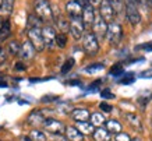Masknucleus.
Returning a JSON list of instances; mask_svg holds the SVG:
<instances>
[{"instance_id":"obj_32","label":"nucleus","mask_w":152,"mask_h":141,"mask_svg":"<svg viewBox=\"0 0 152 141\" xmlns=\"http://www.w3.org/2000/svg\"><path fill=\"white\" fill-rule=\"evenodd\" d=\"M99 108H101L102 112H106V113H110L112 110H113V108H112L109 104H106V102H102V104L99 105Z\"/></svg>"},{"instance_id":"obj_16","label":"nucleus","mask_w":152,"mask_h":141,"mask_svg":"<svg viewBox=\"0 0 152 141\" xmlns=\"http://www.w3.org/2000/svg\"><path fill=\"white\" fill-rule=\"evenodd\" d=\"M71 117L75 122H87L88 119H91V115H89V110L85 108H77L71 110Z\"/></svg>"},{"instance_id":"obj_36","label":"nucleus","mask_w":152,"mask_h":141,"mask_svg":"<svg viewBox=\"0 0 152 141\" xmlns=\"http://www.w3.org/2000/svg\"><path fill=\"white\" fill-rule=\"evenodd\" d=\"M6 57H7V53H6V50L3 49L1 46H0V64L3 63V62H4Z\"/></svg>"},{"instance_id":"obj_6","label":"nucleus","mask_w":152,"mask_h":141,"mask_svg":"<svg viewBox=\"0 0 152 141\" xmlns=\"http://www.w3.org/2000/svg\"><path fill=\"white\" fill-rule=\"evenodd\" d=\"M43 127L48 133L56 134V136H61L66 133V126L60 120H56V119H46L43 123Z\"/></svg>"},{"instance_id":"obj_13","label":"nucleus","mask_w":152,"mask_h":141,"mask_svg":"<svg viewBox=\"0 0 152 141\" xmlns=\"http://www.w3.org/2000/svg\"><path fill=\"white\" fill-rule=\"evenodd\" d=\"M83 7L75 1V0H71L66 4V13L70 15V18H75V17H81L83 15Z\"/></svg>"},{"instance_id":"obj_34","label":"nucleus","mask_w":152,"mask_h":141,"mask_svg":"<svg viewBox=\"0 0 152 141\" xmlns=\"http://www.w3.org/2000/svg\"><path fill=\"white\" fill-rule=\"evenodd\" d=\"M110 73L116 74V76H117V74H121L123 73V67H121L120 64H116V66H113V68L110 70Z\"/></svg>"},{"instance_id":"obj_15","label":"nucleus","mask_w":152,"mask_h":141,"mask_svg":"<svg viewBox=\"0 0 152 141\" xmlns=\"http://www.w3.org/2000/svg\"><path fill=\"white\" fill-rule=\"evenodd\" d=\"M64 134L69 141H84V134L74 126H67Z\"/></svg>"},{"instance_id":"obj_2","label":"nucleus","mask_w":152,"mask_h":141,"mask_svg":"<svg viewBox=\"0 0 152 141\" xmlns=\"http://www.w3.org/2000/svg\"><path fill=\"white\" fill-rule=\"evenodd\" d=\"M28 39L32 43V46L35 48L37 52H42L45 49V41H43V35H42L41 28H31L28 31Z\"/></svg>"},{"instance_id":"obj_22","label":"nucleus","mask_w":152,"mask_h":141,"mask_svg":"<svg viewBox=\"0 0 152 141\" xmlns=\"http://www.w3.org/2000/svg\"><path fill=\"white\" fill-rule=\"evenodd\" d=\"M14 9V0H0V13L10 14Z\"/></svg>"},{"instance_id":"obj_3","label":"nucleus","mask_w":152,"mask_h":141,"mask_svg":"<svg viewBox=\"0 0 152 141\" xmlns=\"http://www.w3.org/2000/svg\"><path fill=\"white\" fill-rule=\"evenodd\" d=\"M35 14L41 20H50L53 17V10H52L50 4L48 3L46 0H37L35 1Z\"/></svg>"},{"instance_id":"obj_7","label":"nucleus","mask_w":152,"mask_h":141,"mask_svg":"<svg viewBox=\"0 0 152 141\" xmlns=\"http://www.w3.org/2000/svg\"><path fill=\"white\" fill-rule=\"evenodd\" d=\"M126 17L133 25H137L141 21V15H140L138 7H137V3L134 1H127L126 3Z\"/></svg>"},{"instance_id":"obj_30","label":"nucleus","mask_w":152,"mask_h":141,"mask_svg":"<svg viewBox=\"0 0 152 141\" xmlns=\"http://www.w3.org/2000/svg\"><path fill=\"white\" fill-rule=\"evenodd\" d=\"M73 66H74V59H73V57H70V59H67V60H66V63L63 64V67H61V73H63V74L69 73L70 70L73 68Z\"/></svg>"},{"instance_id":"obj_10","label":"nucleus","mask_w":152,"mask_h":141,"mask_svg":"<svg viewBox=\"0 0 152 141\" xmlns=\"http://www.w3.org/2000/svg\"><path fill=\"white\" fill-rule=\"evenodd\" d=\"M42 35H43V41H45V46L49 49H53V46L56 45V37L57 34L52 27H45L42 28Z\"/></svg>"},{"instance_id":"obj_42","label":"nucleus","mask_w":152,"mask_h":141,"mask_svg":"<svg viewBox=\"0 0 152 141\" xmlns=\"http://www.w3.org/2000/svg\"><path fill=\"white\" fill-rule=\"evenodd\" d=\"M141 76H142V77H152V68H151V70H147V71H144Z\"/></svg>"},{"instance_id":"obj_25","label":"nucleus","mask_w":152,"mask_h":141,"mask_svg":"<svg viewBox=\"0 0 152 141\" xmlns=\"http://www.w3.org/2000/svg\"><path fill=\"white\" fill-rule=\"evenodd\" d=\"M109 4L113 7L116 14H120L121 11H126V6H124V1L123 0H107Z\"/></svg>"},{"instance_id":"obj_26","label":"nucleus","mask_w":152,"mask_h":141,"mask_svg":"<svg viewBox=\"0 0 152 141\" xmlns=\"http://www.w3.org/2000/svg\"><path fill=\"white\" fill-rule=\"evenodd\" d=\"M20 50H21V45H18L17 41H11L9 45H7V53H9L10 56L18 55Z\"/></svg>"},{"instance_id":"obj_18","label":"nucleus","mask_w":152,"mask_h":141,"mask_svg":"<svg viewBox=\"0 0 152 141\" xmlns=\"http://www.w3.org/2000/svg\"><path fill=\"white\" fill-rule=\"evenodd\" d=\"M105 124H106V129H107V131L112 133V134H119V133H121V124H120L119 120L110 119V120H107Z\"/></svg>"},{"instance_id":"obj_5","label":"nucleus","mask_w":152,"mask_h":141,"mask_svg":"<svg viewBox=\"0 0 152 141\" xmlns=\"http://www.w3.org/2000/svg\"><path fill=\"white\" fill-rule=\"evenodd\" d=\"M84 29H85V25L83 23V18L81 17H75V18H71L70 20V34L71 37L78 41L81 38H84Z\"/></svg>"},{"instance_id":"obj_38","label":"nucleus","mask_w":152,"mask_h":141,"mask_svg":"<svg viewBox=\"0 0 152 141\" xmlns=\"http://www.w3.org/2000/svg\"><path fill=\"white\" fill-rule=\"evenodd\" d=\"M75 1H77V3L83 7V9H85L87 6H89V0H75Z\"/></svg>"},{"instance_id":"obj_19","label":"nucleus","mask_w":152,"mask_h":141,"mask_svg":"<svg viewBox=\"0 0 152 141\" xmlns=\"http://www.w3.org/2000/svg\"><path fill=\"white\" fill-rule=\"evenodd\" d=\"M126 120L130 123V126L137 130H141L142 129V124H141V119L137 116L135 113H126Z\"/></svg>"},{"instance_id":"obj_11","label":"nucleus","mask_w":152,"mask_h":141,"mask_svg":"<svg viewBox=\"0 0 152 141\" xmlns=\"http://www.w3.org/2000/svg\"><path fill=\"white\" fill-rule=\"evenodd\" d=\"M81 18H83V23L85 27H92L94 23H95V10H94V6H87L85 9L83 10V15H81Z\"/></svg>"},{"instance_id":"obj_28","label":"nucleus","mask_w":152,"mask_h":141,"mask_svg":"<svg viewBox=\"0 0 152 141\" xmlns=\"http://www.w3.org/2000/svg\"><path fill=\"white\" fill-rule=\"evenodd\" d=\"M29 138L32 141H46V136L41 130H37V129H34L32 131L29 133Z\"/></svg>"},{"instance_id":"obj_24","label":"nucleus","mask_w":152,"mask_h":141,"mask_svg":"<svg viewBox=\"0 0 152 141\" xmlns=\"http://www.w3.org/2000/svg\"><path fill=\"white\" fill-rule=\"evenodd\" d=\"M11 35V27H10V21H4L3 27L0 29V42L6 41L7 38Z\"/></svg>"},{"instance_id":"obj_40","label":"nucleus","mask_w":152,"mask_h":141,"mask_svg":"<svg viewBox=\"0 0 152 141\" xmlns=\"http://www.w3.org/2000/svg\"><path fill=\"white\" fill-rule=\"evenodd\" d=\"M101 0H89V4L91 6H94V7H95V6H101Z\"/></svg>"},{"instance_id":"obj_47","label":"nucleus","mask_w":152,"mask_h":141,"mask_svg":"<svg viewBox=\"0 0 152 141\" xmlns=\"http://www.w3.org/2000/svg\"><path fill=\"white\" fill-rule=\"evenodd\" d=\"M149 3H151V6H152V0H149Z\"/></svg>"},{"instance_id":"obj_27","label":"nucleus","mask_w":152,"mask_h":141,"mask_svg":"<svg viewBox=\"0 0 152 141\" xmlns=\"http://www.w3.org/2000/svg\"><path fill=\"white\" fill-rule=\"evenodd\" d=\"M41 21L42 20L38 17L37 14H31V15H28V24L27 27L31 29V28H39L41 25Z\"/></svg>"},{"instance_id":"obj_4","label":"nucleus","mask_w":152,"mask_h":141,"mask_svg":"<svg viewBox=\"0 0 152 141\" xmlns=\"http://www.w3.org/2000/svg\"><path fill=\"white\" fill-rule=\"evenodd\" d=\"M106 38H107V41L110 42L112 45H117L121 41V38H123V28H121V25L119 23H115V21L109 24Z\"/></svg>"},{"instance_id":"obj_8","label":"nucleus","mask_w":152,"mask_h":141,"mask_svg":"<svg viewBox=\"0 0 152 141\" xmlns=\"http://www.w3.org/2000/svg\"><path fill=\"white\" fill-rule=\"evenodd\" d=\"M107 27H109V24L106 23L101 15L96 17V18H95V23H94V25H92L94 35L96 38H99V39H103V38L107 35Z\"/></svg>"},{"instance_id":"obj_14","label":"nucleus","mask_w":152,"mask_h":141,"mask_svg":"<svg viewBox=\"0 0 152 141\" xmlns=\"http://www.w3.org/2000/svg\"><path fill=\"white\" fill-rule=\"evenodd\" d=\"M45 116H43V113H42V110H32L31 113L28 115L27 117V123L28 124H31V126H35V127H38V126H41V124H43L45 123Z\"/></svg>"},{"instance_id":"obj_23","label":"nucleus","mask_w":152,"mask_h":141,"mask_svg":"<svg viewBox=\"0 0 152 141\" xmlns=\"http://www.w3.org/2000/svg\"><path fill=\"white\" fill-rule=\"evenodd\" d=\"M91 123H92L95 127H102V126L106 123L105 116H103L102 113H99V112L92 113V115H91Z\"/></svg>"},{"instance_id":"obj_21","label":"nucleus","mask_w":152,"mask_h":141,"mask_svg":"<svg viewBox=\"0 0 152 141\" xmlns=\"http://www.w3.org/2000/svg\"><path fill=\"white\" fill-rule=\"evenodd\" d=\"M77 129L83 133L84 136L85 134H94V131H95V126L92 123H88V122H78L77 123Z\"/></svg>"},{"instance_id":"obj_9","label":"nucleus","mask_w":152,"mask_h":141,"mask_svg":"<svg viewBox=\"0 0 152 141\" xmlns=\"http://www.w3.org/2000/svg\"><path fill=\"white\" fill-rule=\"evenodd\" d=\"M99 15H101L102 18L105 20L106 23H113V20H115V10H113V7H112L110 4H109V1L107 0H102L101 6H99Z\"/></svg>"},{"instance_id":"obj_44","label":"nucleus","mask_w":152,"mask_h":141,"mask_svg":"<svg viewBox=\"0 0 152 141\" xmlns=\"http://www.w3.org/2000/svg\"><path fill=\"white\" fill-rule=\"evenodd\" d=\"M131 141H142L141 138H138V137H135V138H131Z\"/></svg>"},{"instance_id":"obj_41","label":"nucleus","mask_w":152,"mask_h":141,"mask_svg":"<svg viewBox=\"0 0 152 141\" xmlns=\"http://www.w3.org/2000/svg\"><path fill=\"white\" fill-rule=\"evenodd\" d=\"M138 49H147V50H152V43H145L144 46H140Z\"/></svg>"},{"instance_id":"obj_45","label":"nucleus","mask_w":152,"mask_h":141,"mask_svg":"<svg viewBox=\"0 0 152 141\" xmlns=\"http://www.w3.org/2000/svg\"><path fill=\"white\" fill-rule=\"evenodd\" d=\"M3 23H4V21H3V20H1V17H0V29H1V27H3Z\"/></svg>"},{"instance_id":"obj_31","label":"nucleus","mask_w":152,"mask_h":141,"mask_svg":"<svg viewBox=\"0 0 152 141\" xmlns=\"http://www.w3.org/2000/svg\"><path fill=\"white\" fill-rule=\"evenodd\" d=\"M116 141H131L129 134H126V133H119V134H116L115 137Z\"/></svg>"},{"instance_id":"obj_33","label":"nucleus","mask_w":152,"mask_h":141,"mask_svg":"<svg viewBox=\"0 0 152 141\" xmlns=\"http://www.w3.org/2000/svg\"><path fill=\"white\" fill-rule=\"evenodd\" d=\"M101 95L103 96V98H106V99H113V98H115V94H112L109 90H103V91L101 92Z\"/></svg>"},{"instance_id":"obj_1","label":"nucleus","mask_w":152,"mask_h":141,"mask_svg":"<svg viewBox=\"0 0 152 141\" xmlns=\"http://www.w3.org/2000/svg\"><path fill=\"white\" fill-rule=\"evenodd\" d=\"M83 48L85 50V53L89 56H95L99 50V42L98 38L94 35V32H88L83 38Z\"/></svg>"},{"instance_id":"obj_20","label":"nucleus","mask_w":152,"mask_h":141,"mask_svg":"<svg viewBox=\"0 0 152 141\" xmlns=\"http://www.w3.org/2000/svg\"><path fill=\"white\" fill-rule=\"evenodd\" d=\"M55 20H56V24H57L59 29L63 32V34H64V32H67V31H70V23L64 18V17L59 15V13H57V14L55 13Z\"/></svg>"},{"instance_id":"obj_12","label":"nucleus","mask_w":152,"mask_h":141,"mask_svg":"<svg viewBox=\"0 0 152 141\" xmlns=\"http://www.w3.org/2000/svg\"><path fill=\"white\" fill-rule=\"evenodd\" d=\"M35 48L32 46V43L29 41H25L21 45V50H20V53H18V56L21 57V59H24V60H31L35 56Z\"/></svg>"},{"instance_id":"obj_29","label":"nucleus","mask_w":152,"mask_h":141,"mask_svg":"<svg viewBox=\"0 0 152 141\" xmlns=\"http://www.w3.org/2000/svg\"><path fill=\"white\" fill-rule=\"evenodd\" d=\"M66 45H67V35L63 34V32L57 34V37H56V46H59L60 49H63V48H66Z\"/></svg>"},{"instance_id":"obj_46","label":"nucleus","mask_w":152,"mask_h":141,"mask_svg":"<svg viewBox=\"0 0 152 141\" xmlns=\"http://www.w3.org/2000/svg\"><path fill=\"white\" fill-rule=\"evenodd\" d=\"M6 85H7V84H6L4 81H0V87H6Z\"/></svg>"},{"instance_id":"obj_37","label":"nucleus","mask_w":152,"mask_h":141,"mask_svg":"<svg viewBox=\"0 0 152 141\" xmlns=\"http://www.w3.org/2000/svg\"><path fill=\"white\" fill-rule=\"evenodd\" d=\"M14 67H15V70H17V71H24V70H25V64H24L23 62H17Z\"/></svg>"},{"instance_id":"obj_43","label":"nucleus","mask_w":152,"mask_h":141,"mask_svg":"<svg viewBox=\"0 0 152 141\" xmlns=\"http://www.w3.org/2000/svg\"><path fill=\"white\" fill-rule=\"evenodd\" d=\"M21 141H32L29 137H21Z\"/></svg>"},{"instance_id":"obj_17","label":"nucleus","mask_w":152,"mask_h":141,"mask_svg":"<svg viewBox=\"0 0 152 141\" xmlns=\"http://www.w3.org/2000/svg\"><path fill=\"white\" fill-rule=\"evenodd\" d=\"M92 137H94V140L95 141H110L112 134L107 131V129L98 127V129H95Z\"/></svg>"},{"instance_id":"obj_35","label":"nucleus","mask_w":152,"mask_h":141,"mask_svg":"<svg viewBox=\"0 0 152 141\" xmlns=\"http://www.w3.org/2000/svg\"><path fill=\"white\" fill-rule=\"evenodd\" d=\"M103 67V64H92V66H89L87 68V71H95V70H101Z\"/></svg>"},{"instance_id":"obj_39","label":"nucleus","mask_w":152,"mask_h":141,"mask_svg":"<svg viewBox=\"0 0 152 141\" xmlns=\"http://www.w3.org/2000/svg\"><path fill=\"white\" fill-rule=\"evenodd\" d=\"M135 3H138V4L144 6V7H147V6H151L149 0H135Z\"/></svg>"}]
</instances>
